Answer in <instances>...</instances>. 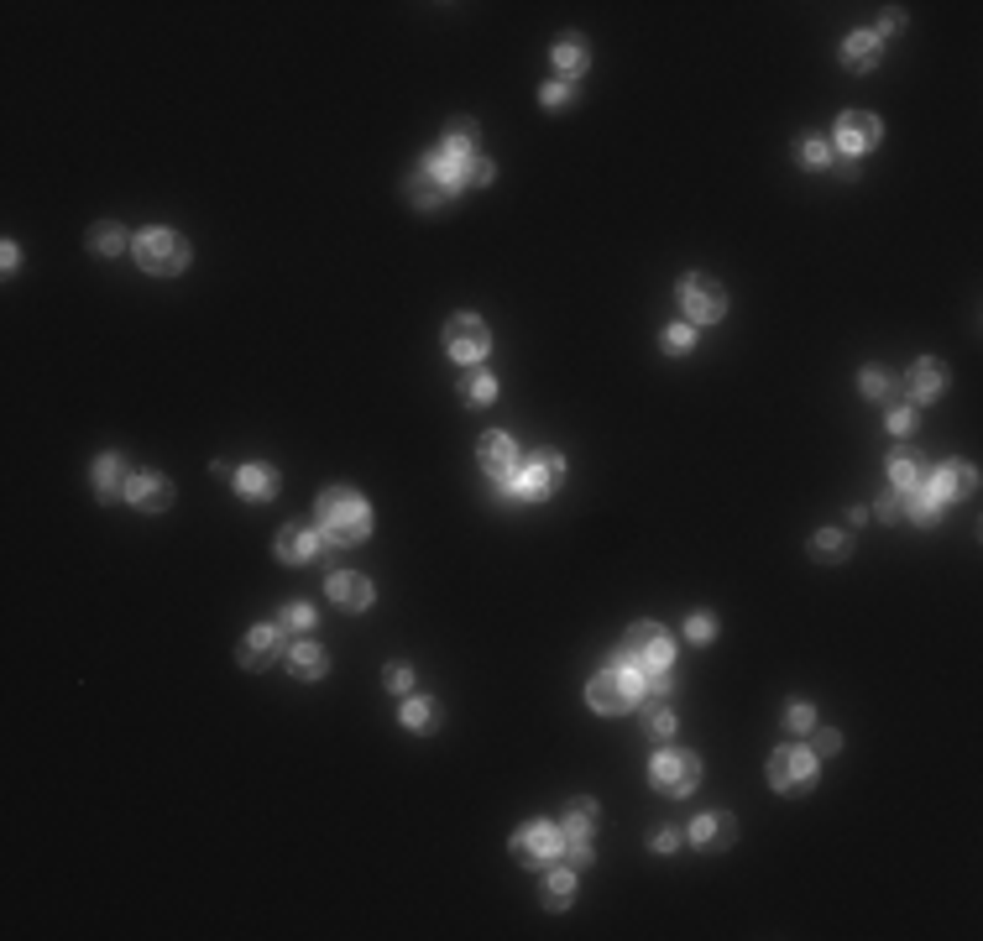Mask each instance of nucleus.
I'll return each instance as SVG.
<instances>
[{"label":"nucleus","mask_w":983,"mask_h":941,"mask_svg":"<svg viewBox=\"0 0 983 941\" xmlns=\"http://www.w3.org/2000/svg\"><path fill=\"white\" fill-rule=\"evenodd\" d=\"M314 523L330 549H351L372 534V508L361 502L356 487H325L314 502Z\"/></svg>","instance_id":"nucleus-1"},{"label":"nucleus","mask_w":983,"mask_h":941,"mask_svg":"<svg viewBox=\"0 0 983 941\" xmlns=\"http://www.w3.org/2000/svg\"><path fill=\"white\" fill-rule=\"evenodd\" d=\"M560 481H565V455L560 450H539V455H529V461H518V471L508 481H492V487H497L502 502H539V497H550Z\"/></svg>","instance_id":"nucleus-2"},{"label":"nucleus","mask_w":983,"mask_h":941,"mask_svg":"<svg viewBox=\"0 0 983 941\" xmlns=\"http://www.w3.org/2000/svg\"><path fill=\"white\" fill-rule=\"evenodd\" d=\"M675 659V644L659 623H633L623 638V654H612V664H628L633 675H665Z\"/></svg>","instance_id":"nucleus-3"},{"label":"nucleus","mask_w":983,"mask_h":941,"mask_svg":"<svg viewBox=\"0 0 983 941\" xmlns=\"http://www.w3.org/2000/svg\"><path fill=\"white\" fill-rule=\"evenodd\" d=\"M131 251H136V262H142V272H157V278H173V272L189 267V241L178 231H157V225L136 236Z\"/></svg>","instance_id":"nucleus-4"},{"label":"nucleus","mask_w":983,"mask_h":941,"mask_svg":"<svg viewBox=\"0 0 983 941\" xmlns=\"http://www.w3.org/2000/svg\"><path fill=\"white\" fill-rule=\"evenodd\" d=\"M649 785L659 790V795H691L696 785H701V759L696 753H685V748H665V753H654V764H649Z\"/></svg>","instance_id":"nucleus-5"},{"label":"nucleus","mask_w":983,"mask_h":941,"mask_svg":"<svg viewBox=\"0 0 983 941\" xmlns=\"http://www.w3.org/2000/svg\"><path fill=\"white\" fill-rule=\"evenodd\" d=\"M638 680L628 664H607V670L586 685V701H591V711H602V717H617V711H628L633 701H638Z\"/></svg>","instance_id":"nucleus-6"},{"label":"nucleus","mask_w":983,"mask_h":941,"mask_svg":"<svg viewBox=\"0 0 983 941\" xmlns=\"http://www.w3.org/2000/svg\"><path fill=\"white\" fill-rule=\"evenodd\" d=\"M680 309L691 325H717V319L727 314V293L717 278H706V272H685L680 278Z\"/></svg>","instance_id":"nucleus-7"},{"label":"nucleus","mask_w":983,"mask_h":941,"mask_svg":"<svg viewBox=\"0 0 983 941\" xmlns=\"http://www.w3.org/2000/svg\"><path fill=\"white\" fill-rule=\"evenodd\" d=\"M769 785L780 790V795H806L816 785V753L811 748H774Z\"/></svg>","instance_id":"nucleus-8"},{"label":"nucleus","mask_w":983,"mask_h":941,"mask_svg":"<svg viewBox=\"0 0 983 941\" xmlns=\"http://www.w3.org/2000/svg\"><path fill=\"white\" fill-rule=\"evenodd\" d=\"M445 351H450V361H466V366H476L487 351H492V330H487V319L482 314H455L450 325H445Z\"/></svg>","instance_id":"nucleus-9"},{"label":"nucleus","mask_w":983,"mask_h":941,"mask_svg":"<svg viewBox=\"0 0 983 941\" xmlns=\"http://www.w3.org/2000/svg\"><path fill=\"white\" fill-rule=\"evenodd\" d=\"M513 858L529 863V868H550L560 858V826H550V821L518 826V832H513Z\"/></svg>","instance_id":"nucleus-10"},{"label":"nucleus","mask_w":983,"mask_h":941,"mask_svg":"<svg viewBox=\"0 0 983 941\" xmlns=\"http://www.w3.org/2000/svg\"><path fill=\"white\" fill-rule=\"evenodd\" d=\"M136 513H168L173 508V481L157 476V471H136L126 476V492H121Z\"/></svg>","instance_id":"nucleus-11"},{"label":"nucleus","mask_w":983,"mask_h":941,"mask_svg":"<svg viewBox=\"0 0 983 941\" xmlns=\"http://www.w3.org/2000/svg\"><path fill=\"white\" fill-rule=\"evenodd\" d=\"M879 116H868V110H848V116H837V147H842V157H863V152H874L879 147Z\"/></svg>","instance_id":"nucleus-12"},{"label":"nucleus","mask_w":983,"mask_h":941,"mask_svg":"<svg viewBox=\"0 0 983 941\" xmlns=\"http://www.w3.org/2000/svg\"><path fill=\"white\" fill-rule=\"evenodd\" d=\"M926 492H931L936 502H957V497H973V492H978V476H973L968 461H947V466H936V471L926 476Z\"/></svg>","instance_id":"nucleus-13"},{"label":"nucleus","mask_w":983,"mask_h":941,"mask_svg":"<svg viewBox=\"0 0 983 941\" xmlns=\"http://www.w3.org/2000/svg\"><path fill=\"white\" fill-rule=\"evenodd\" d=\"M278 654H283V628L278 623H262V628H251L241 638V664H246V670H267Z\"/></svg>","instance_id":"nucleus-14"},{"label":"nucleus","mask_w":983,"mask_h":941,"mask_svg":"<svg viewBox=\"0 0 983 941\" xmlns=\"http://www.w3.org/2000/svg\"><path fill=\"white\" fill-rule=\"evenodd\" d=\"M372 596H377L372 581L356 576V570H335V576H330V602H335L340 612H367Z\"/></svg>","instance_id":"nucleus-15"},{"label":"nucleus","mask_w":983,"mask_h":941,"mask_svg":"<svg viewBox=\"0 0 983 941\" xmlns=\"http://www.w3.org/2000/svg\"><path fill=\"white\" fill-rule=\"evenodd\" d=\"M476 455H482V466H487L492 481H508V476L518 471V445L508 440V434H482Z\"/></svg>","instance_id":"nucleus-16"},{"label":"nucleus","mask_w":983,"mask_h":941,"mask_svg":"<svg viewBox=\"0 0 983 941\" xmlns=\"http://www.w3.org/2000/svg\"><path fill=\"white\" fill-rule=\"evenodd\" d=\"M942 393H947V366L942 361L926 356V361L910 366V398H916V403H936Z\"/></svg>","instance_id":"nucleus-17"},{"label":"nucleus","mask_w":983,"mask_h":941,"mask_svg":"<svg viewBox=\"0 0 983 941\" xmlns=\"http://www.w3.org/2000/svg\"><path fill=\"white\" fill-rule=\"evenodd\" d=\"M408 199H414L419 210H445V204H450L455 194H450L445 183H440V178H434V173L424 168V157H419V168L408 173Z\"/></svg>","instance_id":"nucleus-18"},{"label":"nucleus","mask_w":983,"mask_h":941,"mask_svg":"<svg viewBox=\"0 0 983 941\" xmlns=\"http://www.w3.org/2000/svg\"><path fill=\"white\" fill-rule=\"evenodd\" d=\"M597 832V800H576L560 821V847H576V842H591Z\"/></svg>","instance_id":"nucleus-19"},{"label":"nucleus","mask_w":983,"mask_h":941,"mask_svg":"<svg viewBox=\"0 0 983 941\" xmlns=\"http://www.w3.org/2000/svg\"><path fill=\"white\" fill-rule=\"evenodd\" d=\"M272 549H278V560H288V565H309L319 555V534L314 529H283L272 539Z\"/></svg>","instance_id":"nucleus-20"},{"label":"nucleus","mask_w":983,"mask_h":941,"mask_svg":"<svg viewBox=\"0 0 983 941\" xmlns=\"http://www.w3.org/2000/svg\"><path fill=\"white\" fill-rule=\"evenodd\" d=\"M685 837H691L696 847H727V842L738 837V821H733V816H722V811H717V816H696Z\"/></svg>","instance_id":"nucleus-21"},{"label":"nucleus","mask_w":983,"mask_h":941,"mask_svg":"<svg viewBox=\"0 0 983 941\" xmlns=\"http://www.w3.org/2000/svg\"><path fill=\"white\" fill-rule=\"evenodd\" d=\"M236 492L251 497V502H267L272 492H278V471H272V466H241L236 471Z\"/></svg>","instance_id":"nucleus-22"},{"label":"nucleus","mask_w":983,"mask_h":941,"mask_svg":"<svg viewBox=\"0 0 983 941\" xmlns=\"http://www.w3.org/2000/svg\"><path fill=\"white\" fill-rule=\"evenodd\" d=\"M288 670H293V680H325V649L319 644H293L288 649Z\"/></svg>","instance_id":"nucleus-23"},{"label":"nucleus","mask_w":983,"mask_h":941,"mask_svg":"<svg viewBox=\"0 0 983 941\" xmlns=\"http://www.w3.org/2000/svg\"><path fill=\"white\" fill-rule=\"evenodd\" d=\"M842 63H848L853 74H868V68L879 63V32H853L848 48H842Z\"/></svg>","instance_id":"nucleus-24"},{"label":"nucleus","mask_w":983,"mask_h":941,"mask_svg":"<svg viewBox=\"0 0 983 941\" xmlns=\"http://www.w3.org/2000/svg\"><path fill=\"white\" fill-rule=\"evenodd\" d=\"M570 900H576V868H570V863H550V879H544V905H550V910H565Z\"/></svg>","instance_id":"nucleus-25"},{"label":"nucleus","mask_w":983,"mask_h":941,"mask_svg":"<svg viewBox=\"0 0 983 941\" xmlns=\"http://www.w3.org/2000/svg\"><path fill=\"white\" fill-rule=\"evenodd\" d=\"M126 461H121V455H100V461H95V497H116V492H126Z\"/></svg>","instance_id":"nucleus-26"},{"label":"nucleus","mask_w":983,"mask_h":941,"mask_svg":"<svg viewBox=\"0 0 983 941\" xmlns=\"http://www.w3.org/2000/svg\"><path fill=\"white\" fill-rule=\"evenodd\" d=\"M586 63H591V58H586V42H581V37H560V42H555V68H560L565 79H581Z\"/></svg>","instance_id":"nucleus-27"},{"label":"nucleus","mask_w":983,"mask_h":941,"mask_svg":"<svg viewBox=\"0 0 983 941\" xmlns=\"http://www.w3.org/2000/svg\"><path fill=\"white\" fill-rule=\"evenodd\" d=\"M408 732H434V722H440V706H434L429 696H414V701H403V717H398Z\"/></svg>","instance_id":"nucleus-28"},{"label":"nucleus","mask_w":983,"mask_h":941,"mask_svg":"<svg viewBox=\"0 0 983 941\" xmlns=\"http://www.w3.org/2000/svg\"><path fill=\"white\" fill-rule=\"evenodd\" d=\"M445 152H455V157H476V121H471V116H461V121H450V126H445Z\"/></svg>","instance_id":"nucleus-29"},{"label":"nucleus","mask_w":983,"mask_h":941,"mask_svg":"<svg viewBox=\"0 0 983 941\" xmlns=\"http://www.w3.org/2000/svg\"><path fill=\"white\" fill-rule=\"evenodd\" d=\"M858 393H863L868 403H884L889 393H895V377L879 372V366H863V372H858Z\"/></svg>","instance_id":"nucleus-30"},{"label":"nucleus","mask_w":983,"mask_h":941,"mask_svg":"<svg viewBox=\"0 0 983 941\" xmlns=\"http://www.w3.org/2000/svg\"><path fill=\"white\" fill-rule=\"evenodd\" d=\"M89 251H100V257H121L126 231H121V225H95V231H89Z\"/></svg>","instance_id":"nucleus-31"},{"label":"nucleus","mask_w":983,"mask_h":941,"mask_svg":"<svg viewBox=\"0 0 983 941\" xmlns=\"http://www.w3.org/2000/svg\"><path fill=\"white\" fill-rule=\"evenodd\" d=\"M811 555L816 560H848V534H842V529H821L811 539Z\"/></svg>","instance_id":"nucleus-32"},{"label":"nucleus","mask_w":983,"mask_h":941,"mask_svg":"<svg viewBox=\"0 0 983 941\" xmlns=\"http://www.w3.org/2000/svg\"><path fill=\"white\" fill-rule=\"evenodd\" d=\"M905 513L916 518V523H936V513H942V502H936L926 487H916V492H905Z\"/></svg>","instance_id":"nucleus-33"},{"label":"nucleus","mask_w":983,"mask_h":941,"mask_svg":"<svg viewBox=\"0 0 983 941\" xmlns=\"http://www.w3.org/2000/svg\"><path fill=\"white\" fill-rule=\"evenodd\" d=\"M889 471H895V492H916V487H926V476H921V466L910 461V455H895V461H889Z\"/></svg>","instance_id":"nucleus-34"},{"label":"nucleus","mask_w":983,"mask_h":941,"mask_svg":"<svg viewBox=\"0 0 983 941\" xmlns=\"http://www.w3.org/2000/svg\"><path fill=\"white\" fill-rule=\"evenodd\" d=\"M795 157H800L806 168H827V163H832V142H827V136H806Z\"/></svg>","instance_id":"nucleus-35"},{"label":"nucleus","mask_w":983,"mask_h":941,"mask_svg":"<svg viewBox=\"0 0 983 941\" xmlns=\"http://www.w3.org/2000/svg\"><path fill=\"white\" fill-rule=\"evenodd\" d=\"M314 623H319V617H314V607H304V602H293V607H283V633H314Z\"/></svg>","instance_id":"nucleus-36"},{"label":"nucleus","mask_w":983,"mask_h":941,"mask_svg":"<svg viewBox=\"0 0 983 941\" xmlns=\"http://www.w3.org/2000/svg\"><path fill=\"white\" fill-rule=\"evenodd\" d=\"M644 727L654 732V738H670V732H675V711H670V706H659V701H649V711H644Z\"/></svg>","instance_id":"nucleus-37"},{"label":"nucleus","mask_w":983,"mask_h":941,"mask_svg":"<svg viewBox=\"0 0 983 941\" xmlns=\"http://www.w3.org/2000/svg\"><path fill=\"white\" fill-rule=\"evenodd\" d=\"M685 638H691V644H712V638H717V617L712 612H696L691 623H685Z\"/></svg>","instance_id":"nucleus-38"},{"label":"nucleus","mask_w":983,"mask_h":941,"mask_svg":"<svg viewBox=\"0 0 983 941\" xmlns=\"http://www.w3.org/2000/svg\"><path fill=\"white\" fill-rule=\"evenodd\" d=\"M785 727H790V732H811V727H816V706H811V701H790Z\"/></svg>","instance_id":"nucleus-39"},{"label":"nucleus","mask_w":983,"mask_h":941,"mask_svg":"<svg viewBox=\"0 0 983 941\" xmlns=\"http://www.w3.org/2000/svg\"><path fill=\"white\" fill-rule=\"evenodd\" d=\"M874 513H879L884 523H900V518H905V492H895V487H889V492L874 502Z\"/></svg>","instance_id":"nucleus-40"},{"label":"nucleus","mask_w":983,"mask_h":941,"mask_svg":"<svg viewBox=\"0 0 983 941\" xmlns=\"http://www.w3.org/2000/svg\"><path fill=\"white\" fill-rule=\"evenodd\" d=\"M492 398H497V377L476 372V377L466 382V403H492Z\"/></svg>","instance_id":"nucleus-41"},{"label":"nucleus","mask_w":983,"mask_h":941,"mask_svg":"<svg viewBox=\"0 0 983 941\" xmlns=\"http://www.w3.org/2000/svg\"><path fill=\"white\" fill-rule=\"evenodd\" d=\"M382 685H387V691H393V696H408V685H414V670H408V664H387Z\"/></svg>","instance_id":"nucleus-42"},{"label":"nucleus","mask_w":983,"mask_h":941,"mask_svg":"<svg viewBox=\"0 0 983 941\" xmlns=\"http://www.w3.org/2000/svg\"><path fill=\"white\" fill-rule=\"evenodd\" d=\"M696 346V335H691V325H670L665 330V351L670 356H685V351H691Z\"/></svg>","instance_id":"nucleus-43"},{"label":"nucleus","mask_w":983,"mask_h":941,"mask_svg":"<svg viewBox=\"0 0 983 941\" xmlns=\"http://www.w3.org/2000/svg\"><path fill=\"white\" fill-rule=\"evenodd\" d=\"M811 732H816V727H811ZM837 748H842V738H837L832 727H821V732H816V743H811V753H816V759H832Z\"/></svg>","instance_id":"nucleus-44"},{"label":"nucleus","mask_w":983,"mask_h":941,"mask_svg":"<svg viewBox=\"0 0 983 941\" xmlns=\"http://www.w3.org/2000/svg\"><path fill=\"white\" fill-rule=\"evenodd\" d=\"M921 424H916V408H895L889 413V434H916Z\"/></svg>","instance_id":"nucleus-45"},{"label":"nucleus","mask_w":983,"mask_h":941,"mask_svg":"<svg viewBox=\"0 0 983 941\" xmlns=\"http://www.w3.org/2000/svg\"><path fill=\"white\" fill-rule=\"evenodd\" d=\"M544 105H550V110H560V105H570V84H565V79H555V84H544Z\"/></svg>","instance_id":"nucleus-46"},{"label":"nucleus","mask_w":983,"mask_h":941,"mask_svg":"<svg viewBox=\"0 0 983 941\" xmlns=\"http://www.w3.org/2000/svg\"><path fill=\"white\" fill-rule=\"evenodd\" d=\"M649 847H654V853H675V847H680V832H670V826H665V832L649 837Z\"/></svg>","instance_id":"nucleus-47"}]
</instances>
